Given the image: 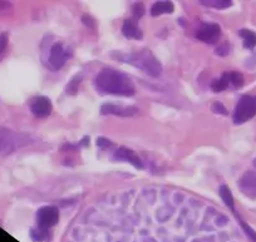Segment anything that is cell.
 <instances>
[{"label": "cell", "mask_w": 256, "mask_h": 242, "mask_svg": "<svg viewBox=\"0 0 256 242\" xmlns=\"http://www.w3.org/2000/svg\"><path fill=\"white\" fill-rule=\"evenodd\" d=\"M174 10V6L172 2H156L151 6V16H160L164 14H172Z\"/></svg>", "instance_id": "14"}, {"label": "cell", "mask_w": 256, "mask_h": 242, "mask_svg": "<svg viewBox=\"0 0 256 242\" xmlns=\"http://www.w3.org/2000/svg\"><path fill=\"white\" fill-rule=\"evenodd\" d=\"M82 80H83V76L80 73L73 76V78L70 80V83H68L67 88H66V92H67V94L74 96L76 93L78 92V88H80Z\"/></svg>", "instance_id": "17"}, {"label": "cell", "mask_w": 256, "mask_h": 242, "mask_svg": "<svg viewBox=\"0 0 256 242\" xmlns=\"http://www.w3.org/2000/svg\"><path fill=\"white\" fill-rule=\"evenodd\" d=\"M112 56L116 60L124 62V63L141 69L152 78H158L164 70L162 64L148 49H141V50L134 52V53H117L116 56L112 54Z\"/></svg>", "instance_id": "2"}, {"label": "cell", "mask_w": 256, "mask_h": 242, "mask_svg": "<svg viewBox=\"0 0 256 242\" xmlns=\"http://www.w3.org/2000/svg\"><path fill=\"white\" fill-rule=\"evenodd\" d=\"M256 116V96H242L236 104L232 114L235 124H242Z\"/></svg>", "instance_id": "4"}, {"label": "cell", "mask_w": 256, "mask_h": 242, "mask_svg": "<svg viewBox=\"0 0 256 242\" xmlns=\"http://www.w3.org/2000/svg\"><path fill=\"white\" fill-rule=\"evenodd\" d=\"M59 222V210L56 206L40 207L36 212V224L38 228L49 230Z\"/></svg>", "instance_id": "7"}, {"label": "cell", "mask_w": 256, "mask_h": 242, "mask_svg": "<svg viewBox=\"0 0 256 242\" xmlns=\"http://www.w3.org/2000/svg\"><path fill=\"white\" fill-rule=\"evenodd\" d=\"M72 56V50L67 46H64L60 42H56L49 49L48 59H46V66L50 70H59L66 64L68 59Z\"/></svg>", "instance_id": "5"}, {"label": "cell", "mask_w": 256, "mask_h": 242, "mask_svg": "<svg viewBox=\"0 0 256 242\" xmlns=\"http://www.w3.org/2000/svg\"><path fill=\"white\" fill-rule=\"evenodd\" d=\"M113 146V143L110 142V140H107L106 137H98L97 138V147L100 148V150H110Z\"/></svg>", "instance_id": "23"}, {"label": "cell", "mask_w": 256, "mask_h": 242, "mask_svg": "<svg viewBox=\"0 0 256 242\" xmlns=\"http://www.w3.org/2000/svg\"><path fill=\"white\" fill-rule=\"evenodd\" d=\"M238 187L248 196L256 197V174L246 172L238 181Z\"/></svg>", "instance_id": "13"}, {"label": "cell", "mask_w": 256, "mask_h": 242, "mask_svg": "<svg viewBox=\"0 0 256 242\" xmlns=\"http://www.w3.org/2000/svg\"><path fill=\"white\" fill-rule=\"evenodd\" d=\"M33 142V138L26 133L16 132L10 128L0 126V156H9L19 148Z\"/></svg>", "instance_id": "3"}, {"label": "cell", "mask_w": 256, "mask_h": 242, "mask_svg": "<svg viewBox=\"0 0 256 242\" xmlns=\"http://www.w3.org/2000/svg\"><path fill=\"white\" fill-rule=\"evenodd\" d=\"M29 110H30L32 114L36 118H46L52 114L53 110V106H52V100L48 97L44 96H38L34 97L29 103Z\"/></svg>", "instance_id": "9"}, {"label": "cell", "mask_w": 256, "mask_h": 242, "mask_svg": "<svg viewBox=\"0 0 256 242\" xmlns=\"http://www.w3.org/2000/svg\"><path fill=\"white\" fill-rule=\"evenodd\" d=\"M228 52H230V46H228V42H224L216 48V54H218V56H228Z\"/></svg>", "instance_id": "25"}, {"label": "cell", "mask_w": 256, "mask_h": 242, "mask_svg": "<svg viewBox=\"0 0 256 242\" xmlns=\"http://www.w3.org/2000/svg\"><path fill=\"white\" fill-rule=\"evenodd\" d=\"M195 36L204 43L216 44L221 38V26L218 23H202Z\"/></svg>", "instance_id": "8"}, {"label": "cell", "mask_w": 256, "mask_h": 242, "mask_svg": "<svg viewBox=\"0 0 256 242\" xmlns=\"http://www.w3.org/2000/svg\"><path fill=\"white\" fill-rule=\"evenodd\" d=\"M211 110H212V113H215V114H221V116L228 114V110H226V107L221 102H214L212 106H211Z\"/></svg>", "instance_id": "22"}, {"label": "cell", "mask_w": 256, "mask_h": 242, "mask_svg": "<svg viewBox=\"0 0 256 242\" xmlns=\"http://www.w3.org/2000/svg\"><path fill=\"white\" fill-rule=\"evenodd\" d=\"M140 113V110L134 106H117L113 103H104L100 107V114L118 116V117H134Z\"/></svg>", "instance_id": "10"}, {"label": "cell", "mask_w": 256, "mask_h": 242, "mask_svg": "<svg viewBox=\"0 0 256 242\" xmlns=\"http://www.w3.org/2000/svg\"><path fill=\"white\" fill-rule=\"evenodd\" d=\"M238 36L244 39V48L252 49L256 46V33L248 29H241L238 30Z\"/></svg>", "instance_id": "15"}, {"label": "cell", "mask_w": 256, "mask_h": 242, "mask_svg": "<svg viewBox=\"0 0 256 242\" xmlns=\"http://www.w3.org/2000/svg\"><path fill=\"white\" fill-rule=\"evenodd\" d=\"M13 12V6L9 2H0V16H6Z\"/></svg>", "instance_id": "24"}, {"label": "cell", "mask_w": 256, "mask_h": 242, "mask_svg": "<svg viewBox=\"0 0 256 242\" xmlns=\"http://www.w3.org/2000/svg\"><path fill=\"white\" fill-rule=\"evenodd\" d=\"M254 166H255V167H256V160H254Z\"/></svg>", "instance_id": "26"}, {"label": "cell", "mask_w": 256, "mask_h": 242, "mask_svg": "<svg viewBox=\"0 0 256 242\" xmlns=\"http://www.w3.org/2000/svg\"><path fill=\"white\" fill-rule=\"evenodd\" d=\"M93 84L100 94L120 97H134L136 94V84L131 76L113 68H104L98 72Z\"/></svg>", "instance_id": "1"}, {"label": "cell", "mask_w": 256, "mask_h": 242, "mask_svg": "<svg viewBox=\"0 0 256 242\" xmlns=\"http://www.w3.org/2000/svg\"><path fill=\"white\" fill-rule=\"evenodd\" d=\"M144 12H146V8H144V6L142 3H134V6H132V16H134V18H142Z\"/></svg>", "instance_id": "21"}, {"label": "cell", "mask_w": 256, "mask_h": 242, "mask_svg": "<svg viewBox=\"0 0 256 242\" xmlns=\"http://www.w3.org/2000/svg\"><path fill=\"white\" fill-rule=\"evenodd\" d=\"M113 160H120V162H128V164H134L136 168H144V162L138 157L136 152L127 147H120L113 154Z\"/></svg>", "instance_id": "11"}, {"label": "cell", "mask_w": 256, "mask_h": 242, "mask_svg": "<svg viewBox=\"0 0 256 242\" xmlns=\"http://www.w3.org/2000/svg\"><path fill=\"white\" fill-rule=\"evenodd\" d=\"M9 46V33L8 32H2L0 33V62L3 60L4 56H6Z\"/></svg>", "instance_id": "19"}, {"label": "cell", "mask_w": 256, "mask_h": 242, "mask_svg": "<svg viewBox=\"0 0 256 242\" xmlns=\"http://www.w3.org/2000/svg\"><path fill=\"white\" fill-rule=\"evenodd\" d=\"M122 34L127 39H136V40H141L144 38V32L140 28L137 22L134 19H126L123 22L122 26Z\"/></svg>", "instance_id": "12"}, {"label": "cell", "mask_w": 256, "mask_h": 242, "mask_svg": "<svg viewBox=\"0 0 256 242\" xmlns=\"http://www.w3.org/2000/svg\"><path fill=\"white\" fill-rule=\"evenodd\" d=\"M244 76L238 72H224L220 78L215 79L211 83V90L215 93H221L224 90L232 88V90H238L244 86Z\"/></svg>", "instance_id": "6"}, {"label": "cell", "mask_w": 256, "mask_h": 242, "mask_svg": "<svg viewBox=\"0 0 256 242\" xmlns=\"http://www.w3.org/2000/svg\"><path fill=\"white\" fill-rule=\"evenodd\" d=\"M200 4L215 9H226L232 6V2L230 0H208V2H200Z\"/></svg>", "instance_id": "18"}, {"label": "cell", "mask_w": 256, "mask_h": 242, "mask_svg": "<svg viewBox=\"0 0 256 242\" xmlns=\"http://www.w3.org/2000/svg\"><path fill=\"white\" fill-rule=\"evenodd\" d=\"M218 194H220L224 204H225L228 208L232 210V211L235 212V201H234V197H232V194H231L230 188H228L226 184H221L220 188H218Z\"/></svg>", "instance_id": "16"}, {"label": "cell", "mask_w": 256, "mask_h": 242, "mask_svg": "<svg viewBox=\"0 0 256 242\" xmlns=\"http://www.w3.org/2000/svg\"><path fill=\"white\" fill-rule=\"evenodd\" d=\"M238 224H240V226L242 227L244 232L248 234V238H250L252 242H256V231H254V230L251 228V227L248 226L245 221H242V220L240 218V216H238Z\"/></svg>", "instance_id": "20"}]
</instances>
